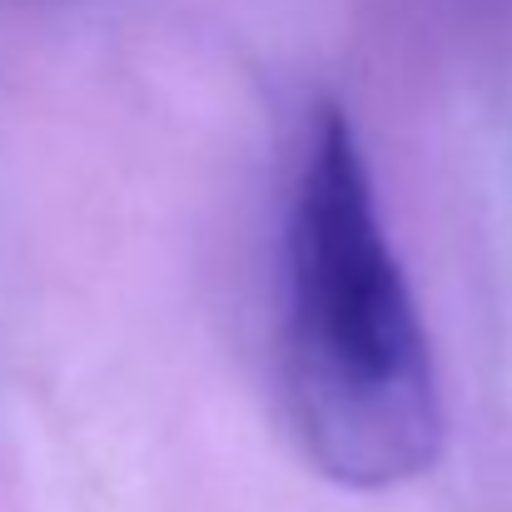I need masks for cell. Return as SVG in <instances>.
<instances>
[{
  "instance_id": "1",
  "label": "cell",
  "mask_w": 512,
  "mask_h": 512,
  "mask_svg": "<svg viewBox=\"0 0 512 512\" xmlns=\"http://www.w3.org/2000/svg\"><path fill=\"white\" fill-rule=\"evenodd\" d=\"M279 388L304 458L339 488L423 478L448 438L438 358L368 150L339 100L299 130L279 229Z\"/></svg>"
}]
</instances>
